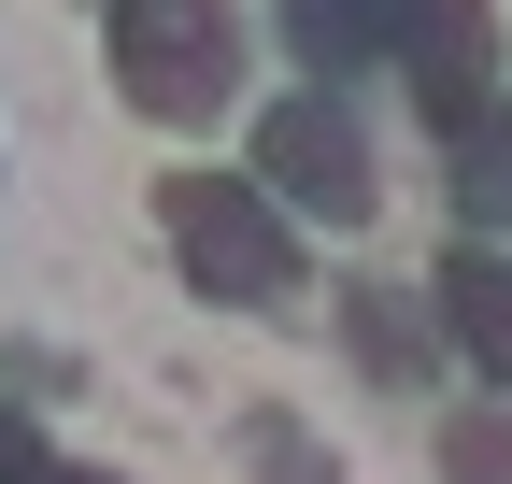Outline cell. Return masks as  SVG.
<instances>
[{"label":"cell","instance_id":"cell-7","mask_svg":"<svg viewBox=\"0 0 512 484\" xmlns=\"http://www.w3.org/2000/svg\"><path fill=\"white\" fill-rule=\"evenodd\" d=\"M456 200H470L484 228H512V114H498V100L456 114Z\"/></svg>","mask_w":512,"mask_h":484},{"label":"cell","instance_id":"cell-2","mask_svg":"<svg viewBox=\"0 0 512 484\" xmlns=\"http://www.w3.org/2000/svg\"><path fill=\"white\" fill-rule=\"evenodd\" d=\"M171 242H185V271H200L214 299H285L299 285V242H285V214L256 200V186H171Z\"/></svg>","mask_w":512,"mask_h":484},{"label":"cell","instance_id":"cell-5","mask_svg":"<svg viewBox=\"0 0 512 484\" xmlns=\"http://www.w3.org/2000/svg\"><path fill=\"white\" fill-rule=\"evenodd\" d=\"M441 328L470 342V371L512 385V257H456V271H441Z\"/></svg>","mask_w":512,"mask_h":484},{"label":"cell","instance_id":"cell-8","mask_svg":"<svg viewBox=\"0 0 512 484\" xmlns=\"http://www.w3.org/2000/svg\"><path fill=\"white\" fill-rule=\"evenodd\" d=\"M0 484H43V442H29V413H0Z\"/></svg>","mask_w":512,"mask_h":484},{"label":"cell","instance_id":"cell-3","mask_svg":"<svg viewBox=\"0 0 512 484\" xmlns=\"http://www.w3.org/2000/svg\"><path fill=\"white\" fill-rule=\"evenodd\" d=\"M256 171L299 200V214H370V143H356V114H328V100H271V129H256Z\"/></svg>","mask_w":512,"mask_h":484},{"label":"cell","instance_id":"cell-4","mask_svg":"<svg viewBox=\"0 0 512 484\" xmlns=\"http://www.w3.org/2000/svg\"><path fill=\"white\" fill-rule=\"evenodd\" d=\"M399 57H413V86H427L441 129L484 114V0H413V15H399Z\"/></svg>","mask_w":512,"mask_h":484},{"label":"cell","instance_id":"cell-1","mask_svg":"<svg viewBox=\"0 0 512 484\" xmlns=\"http://www.w3.org/2000/svg\"><path fill=\"white\" fill-rule=\"evenodd\" d=\"M114 72H128L143 114H214L228 72H242L228 0H128V15H114Z\"/></svg>","mask_w":512,"mask_h":484},{"label":"cell","instance_id":"cell-6","mask_svg":"<svg viewBox=\"0 0 512 484\" xmlns=\"http://www.w3.org/2000/svg\"><path fill=\"white\" fill-rule=\"evenodd\" d=\"M399 15H413V0H285V29H299L313 72H356V57H384V43H399Z\"/></svg>","mask_w":512,"mask_h":484},{"label":"cell","instance_id":"cell-9","mask_svg":"<svg viewBox=\"0 0 512 484\" xmlns=\"http://www.w3.org/2000/svg\"><path fill=\"white\" fill-rule=\"evenodd\" d=\"M43 484H114V470H43Z\"/></svg>","mask_w":512,"mask_h":484}]
</instances>
